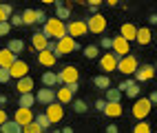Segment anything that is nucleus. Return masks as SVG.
Here are the masks:
<instances>
[{
	"instance_id": "nucleus-29",
	"label": "nucleus",
	"mask_w": 157,
	"mask_h": 133,
	"mask_svg": "<svg viewBox=\"0 0 157 133\" xmlns=\"http://www.w3.org/2000/svg\"><path fill=\"white\" fill-rule=\"evenodd\" d=\"M13 16L11 5H0V22H9V18Z\"/></svg>"
},
{
	"instance_id": "nucleus-52",
	"label": "nucleus",
	"mask_w": 157,
	"mask_h": 133,
	"mask_svg": "<svg viewBox=\"0 0 157 133\" xmlns=\"http://www.w3.org/2000/svg\"><path fill=\"white\" fill-rule=\"evenodd\" d=\"M51 133H62V131H60V129H53V131H51Z\"/></svg>"
},
{
	"instance_id": "nucleus-8",
	"label": "nucleus",
	"mask_w": 157,
	"mask_h": 133,
	"mask_svg": "<svg viewBox=\"0 0 157 133\" xmlns=\"http://www.w3.org/2000/svg\"><path fill=\"white\" fill-rule=\"evenodd\" d=\"M117 71H122L124 76H133L135 71H137V58H135L133 53L126 56V58H122L117 62Z\"/></svg>"
},
{
	"instance_id": "nucleus-15",
	"label": "nucleus",
	"mask_w": 157,
	"mask_h": 133,
	"mask_svg": "<svg viewBox=\"0 0 157 133\" xmlns=\"http://www.w3.org/2000/svg\"><path fill=\"white\" fill-rule=\"evenodd\" d=\"M56 60H58V56L53 53V51H49V49H44V51H40V53H38V62L42 65V67H47V69L53 67Z\"/></svg>"
},
{
	"instance_id": "nucleus-19",
	"label": "nucleus",
	"mask_w": 157,
	"mask_h": 133,
	"mask_svg": "<svg viewBox=\"0 0 157 133\" xmlns=\"http://www.w3.org/2000/svg\"><path fill=\"white\" fill-rule=\"evenodd\" d=\"M120 36H122L124 40H128V42H133V40H137V27H135V25H131V22L122 25V29H120Z\"/></svg>"
},
{
	"instance_id": "nucleus-17",
	"label": "nucleus",
	"mask_w": 157,
	"mask_h": 133,
	"mask_svg": "<svg viewBox=\"0 0 157 133\" xmlns=\"http://www.w3.org/2000/svg\"><path fill=\"white\" fill-rule=\"evenodd\" d=\"M16 60H18V58H16L7 47H5V49H0V69H11Z\"/></svg>"
},
{
	"instance_id": "nucleus-30",
	"label": "nucleus",
	"mask_w": 157,
	"mask_h": 133,
	"mask_svg": "<svg viewBox=\"0 0 157 133\" xmlns=\"http://www.w3.org/2000/svg\"><path fill=\"white\" fill-rule=\"evenodd\" d=\"M56 18L62 20V22H64L67 18H71V9H69V5H64V7H56Z\"/></svg>"
},
{
	"instance_id": "nucleus-46",
	"label": "nucleus",
	"mask_w": 157,
	"mask_h": 133,
	"mask_svg": "<svg viewBox=\"0 0 157 133\" xmlns=\"http://www.w3.org/2000/svg\"><path fill=\"white\" fill-rule=\"evenodd\" d=\"M67 89L71 91L73 96H75V93H78V89H80V84H78V82H73V84H67Z\"/></svg>"
},
{
	"instance_id": "nucleus-4",
	"label": "nucleus",
	"mask_w": 157,
	"mask_h": 133,
	"mask_svg": "<svg viewBox=\"0 0 157 133\" xmlns=\"http://www.w3.org/2000/svg\"><path fill=\"white\" fill-rule=\"evenodd\" d=\"M86 31H89L86 20H80V18L69 20V25H67V36H71V38H80V36H86Z\"/></svg>"
},
{
	"instance_id": "nucleus-48",
	"label": "nucleus",
	"mask_w": 157,
	"mask_h": 133,
	"mask_svg": "<svg viewBox=\"0 0 157 133\" xmlns=\"http://www.w3.org/2000/svg\"><path fill=\"white\" fill-rule=\"evenodd\" d=\"M148 100H151V104H157V91H153V93L148 96Z\"/></svg>"
},
{
	"instance_id": "nucleus-38",
	"label": "nucleus",
	"mask_w": 157,
	"mask_h": 133,
	"mask_svg": "<svg viewBox=\"0 0 157 133\" xmlns=\"http://www.w3.org/2000/svg\"><path fill=\"white\" fill-rule=\"evenodd\" d=\"M133 84H137V82H135V78H126L124 82H120V93H122V91H128Z\"/></svg>"
},
{
	"instance_id": "nucleus-42",
	"label": "nucleus",
	"mask_w": 157,
	"mask_h": 133,
	"mask_svg": "<svg viewBox=\"0 0 157 133\" xmlns=\"http://www.w3.org/2000/svg\"><path fill=\"white\" fill-rule=\"evenodd\" d=\"M100 47H102V49H113V38H106V36H104L102 42H100Z\"/></svg>"
},
{
	"instance_id": "nucleus-3",
	"label": "nucleus",
	"mask_w": 157,
	"mask_h": 133,
	"mask_svg": "<svg viewBox=\"0 0 157 133\" xmlns=\"http://www.w3.org/2000/svg\"><path fill=\"white\" fill-rule=\"evenodd\" d=\"M78 49V40L71 38V36H64L62 40L56 42V56H67V53H73Z\"/></svg>"
},
{
	"instance_id": "nucleus-34",
	"label": "nucleus",
	"mask_w": 157,
	"mask_h": 133,
	"mask_svg": "<svg viewBox=\"0 0 157 133\" xmlns=\"http://www.w3.org/2000/svg\"><path fill=\"white\" fill-rule=\"evenodd\" d=\"M122 93H120V89H109L106 91V102H120Z\"/></svg>"
},
{
	"instance_id": "nucleus-44",
	"label": "nucleus",
	"mask_w": 157,
	"mask_h": 133,
	"mask_svg": "<svg viewBox=\"0 0 157 133\" xmlns=\"http://www.w3.org/2000/svg\"><path fill=\"white\" fill-rule=\"evenodd\" d=\"M95 109L104 113V109H106V100H95Z\"/></svg>"
},
{
	"instance_id": "nucleus-45",
	"label": "nucleus",
	"mask_w": 157,
	"mask_h": 133,
	"mask_svg": "<svg viewBox=\"0 0 157 133\" xmlns=\"http://www.w3.org/2000/svg\"><path fill=\"white\" fill-rule=\"evenodd\" d=\"M5 122H9V118H7V111H5V109H0V127H2Z\"/></svg>"
},
{
	"instance_id": "nucleus-21",
	"label": "nucleus",
	"mask_w": 157,
	"mask_h": 133,
	"mask_svg": "<svg viewBox=\"0 0 157 133\" xmlns=\"http://www.w3.org/2000/svg\"><path fill=\"white\" fill-rule=\"evenodd\" d=\"M104 115H106V118H120L122 115V104H120V102H106Z\"/></svg>"
},
{
	"instance_id": "nucleus-27",
	"label": "nucleus",
	"mask_w": 157,
	"mask_h": 133,
	"mask_svg": "<svg viewBox=\"0 0 157 133\" xmlns=\"http://www.w3.org/2000/svg\"><path fill=\"white\" fill-rule=\"evenodd\" d=\"M33 102H36V96H33V93H25V96H20L18 107H22V109H31V107H33Z\"/></svg>"
},
{
	"instance_id": "nucleus-50",
	"label": "nucleus",
	"mask_w": 157,
	"mask_h": 133,
	"mask_svg": "<svg viewBox=\"0 0 157 133\" xmlns=\"http://www.w3.org/2000/svg\"><path fill=\"white\" fill-rule=\"evenodd\" d=\"M62 133H73V129H71V127H64V129H62Z\"/></svg>"
},
{
	"instance_id": "nucleus-18",
	"label": "nucleus",
	"mask_w": 157,
	"mask_h": 133,
	"mask_svg": "<svg viewBox=\"0 0 157 133\" xmlns=\"http://www.w3.org/2000/svg\"><path fill=\"white\" fill-rule=\"evenodd\" d=\"M16 89H18V93L20 96H25V93H33V78L27 76L22 80H18L16 82Z\"/></svg>"
},
{
	"instance_id": "nucleus-13",
	"label": "nucleus",
	"mask_w": 157,
	"mask_h": 133,
	"mask_svg": "<svg viewBox=\"0 0 157 133\" xmlns=\"http://www.w3.org/2000/svg\"><path fill=\"white\" fill-rule=\"evenodd\" d=\"M117 56L115 53H104L102 58H100V69L102 71H117Z\"/></svg>"
},
{
	"instance_id": "nucleus-6",
	"label": "nucleus",
	"mask_w": 157,
	"mask_h": 133,
	"mask_svg": "<svg viewBox=\"0 0 157 133\" xmlns=\"http://www.w3.org/2000/svg\"><path fill=\"white\" fill-rule=\"evenodd\" d=\"M113 53L117 56V60L131 56V42H128V40H124L122 36H115L113 38Z\"/></svg>"
},
{
	"instance_id": "nucleus-10",
	"label": "nucleus",
	"mask_w": 157,
	"mask_h": 133,
	"mask_svg": "<svg viewBox=\"0 0 157 133\" xmlns=\"http://www.w3.org/2000/svg\"><path fill=\"white\" fill-rule=\"evenodd\" d=\"M153 76H155V67L153 65H142V67H137V71H135V82H148V80H153Z\"/></svg>"
},
{
	"instance_id": "nucleus-23",
	"label": "nucleus",
	"mask_w": 157,
	"mask_h": 133,
	"mask_svg": "<svg viewBox=\"0 0 157 133\" xmlns=\"http://www.w3.org/2000/svg\"><path fill=\"white\" fill-rule=\"evenodd\" d=\"M93 84H95L98 89H102V91H109V87H111V78H109L106 73L95 76V78H93Z\"/></svg>"
},
{
	"instance_id": "nucleus-24",
	"label": "nucleus",
	"mask_w": 157,
	"mask_h": 133,
	"mask_svg": "<svg viewBox=\"0 0 157 133\" xmlns=\"http://www.w3.org/2000/svg\"><path fill=\"white\" fill-rule=\"evenodd\" d=\"M42 84H44L47 89L56 87V84H58V73H53V71H44V73H42Z\"/></svg>"
},
{
	"instance_id": "nucleus-2",
	"label": "nucleus",
	"mask_w": 157,
	"mask_h": 133,
	"mask_svg": "<svg viewBox=\"0 0 157 133\" xmlns=\"http://www.w3.org/2000/svg\"><path fill=\"white\" fill-rule=\"evenodd\" d=\"M151 100L148 98H140V100H135V104H133V109H131V113H133V118H137L140 122L151 113Z\"/></svg>"
},
{
	"instance_id": "nucleus-49",
	"label": "nucleus",
	"mask_w": 157,
	"mask_h": 133,
	"mask_svg": "<svg viewBox=\"0 0 157 133\" xmlns=\"http://www.w3.org/2000/svg\"><path fill=\"white\" fill-rule=\"evenodd\" d=\"M148 22H151V25H157V14H151V16H148Z\"/></svg>"
},
{
	"instance_id": "nucleus-16",
	"label": "nucleus",
	"mask_w": 157,
	"mask_h": 133,
	"mask_svg": "<svg viewBox=\"0 0 157 133\" xmlns=\"http://www.w3.org/2000/svg\"><path fill=\"white\" fill-rule=\"evenodd\" d=\"M31 47H33L38 53H40V51H44V49L49 47V38H44V33H42V31H38V33L31 36Z\"/></svg>"
},
{
	"instance_id": "nucleus-41",
	"label": "nucleus",
	"mask_w": 157,
	"mask_h": 133,
	"mask_svg": "<svg viewBox=\"0 0 157 133\" xmlns=\"http://www.w3.org/2000/svg\"><path fill=\"white\" fill-rule=\"evenodd\" d=\"M47 20H49V18L44 16V11H42V9H36V22H42V25H44Z\"/></svg>"
},
{
	"instance_id": "nucleus-7",
	"label": "nucleus",
	"mask_w": 157,
	"mask_h": 133,
	"mask_svg": "<svg viewBox=\"0 0 157 133\" xmlns=\"http://www.w3.org/2000/svg\"><path fill=\"white\" fill-rule=\"evenodd\" d=\"M86 27L91 33H104L106 31V18L102 14H95V16H89L86 18Z\"/></svg>"
},
{
	"instance_id": "nucleus-37",
	"label": "nucleus",
	"mask_w": 157,
	"mask_h": 133,
	"mask_svg": "<svg viewBox=\"0 0 157 133\" xmlns=\"http://www.w3.org/2000/svg\"><path fill=\"white\" fill-rule=\"evenodd\" d=\"M73 111H75V113H84V111H86V104H84V102H82V100H73Z\"/></svg>"
},
{
	"instance_id": "nucleus-12",
	"label": "nucleus",
	"mask_w": 157,
	"mask_h": 133,
	"mask_svg": "<svg viewBox=\"0 0 157 133\" xmlns=\"http://www.w3.org/2000/svg\"><path fill=\"white\" fill-rule=\"evenodd\" d=\"M9 71H11V78H16V80H22V78H27L29 76V65L25 62V60H16V62H13V67L11 69H9Z\"/></svg>"
},
{
	"instance_id": "nucleus-9",
	"label": "nucleus",
	"mask_w": 157,
	"mask_h": 133,
	"mask_svg": "<svg viewBox=\"0 0 157 133\" xmlns=\"http://www.w3.org/2000/svg\"><path fill=\"white\" fill-rule=\"evenodd\" d=\"M33 120H36V115H33V111H31V109H22V107H18V109H16L13 122H18L20 127H27V124H31Z\"/></svg>"
},
{
	"instance_id": "nucleus-14",
	"label": "nucleus",
	"mask_w": 157,
	"mask_h": 133,
	"mask_svg": "<svg viewBox=\"0 0 157 133\" xmlns=\"http://www.w3.org/2000/svg\"><path fill=\"white\" fill-rule=\"evenodd\" d=\"M36 102H40V104H44V107H49V104H53L56 102V91L53 89H40L38 93H36Z\"/></svg>"
},
{
	"instance_id": "nucleus-28",
	"label": "nucleus",
	"mask_w": 157,
	"mask_h": 133,
	"mask_svg": "<svg viewBox=\"0 0 157 133\" xmlns=\"http://www.w3.org/2000/svg\"><path fill=\"white\" fill-rule=\"evenodd\" d=\"M36 124H38L40 129H42V131H47V129L53 127V122H51V120L47 118V113H38V115H36Z\"/></svg>"
},
{
	"instance_id": "nucleus-32",
	"label": "nucleus",
	"mask_w": 157,
	"mask_h": 133,
	"mask_svg": "<svg viewBox=\"0 0 157 133\" xmlns=\"http://www.w3.org/2000/svg\"><path fill=\"white\" fill-rule=\"evenodd\" d=\"M84 56H86L89 60H95V58L100 56V47H98V45H89V47L84 49Z\"/></svg>"
},
{
	"instance_id": "nucleus-40",
	"label": "nucleus",
	"mask_w": 157,
	"mask_h": 133,
	"mask_svg": "<svg viewBox=\"0 0 157 133\" xmlns=\"http://www.w3.org/2000/svg\"><path fill=\"white\" fill-rule=\"evenodd\" d=\"M126 96L128 98H135V100H137V96H140V84H133L128 91H126Z\"/></svg>"
},
{
	"instance_id": "nucleus-26",
	"label": "nucleus",
	"mask_w": 157,
	"mask_h": 133,
	"mask_svg": "<svg viewBox=\"0 0 157 133\" xmlns=\"http://www.w3.org/2000/svg\"><path fill=\"white\" fill-rule=\"evenodd\" d=\"M7 49L11 51L13 56H18V53H22V49H25V40H20V38H16V40H9V45H7Z\"/></svg>"
},
{
	"instance_id": "nucleus-33",
	"label": "nucleus",
	"mask_w": 157,
	"mask_h": 133,
	"mask_svg": "<svg viewBox=\"0 0 157 133\" xmlns=\"http://www.w3.org/2000/svg\"><path fill=\"white\" fill-rule=\"evenodd\" d=\"M133 133H151V124L146 120H142V122H137V124L133 127Z\"/></svg>"
},
{
	"instance_id": "nucleus-35",
	"label": "nucleus",
	"mask_w": 157,
	"mask_h": 133,
	"mask_svg": "<svg viewBox=\"0 0 157 133\" xmlns=\"http://www.w3.org/2000/svg\"><path fill=\"white\" fill-rule=\"evenodd\" d=\"M22 133H42V129H40V127L36 124V120H33V122H31V124L22 127Z\"/></svg>"
},
{
	"instance_id": "nucleus-39",
	"label": "nucleus",
	"mask_w": 157,
	"mask_h": 133,
	"mask_svg": "<svg viewBox=\"0 0 157 133\" xmlns=\"http://www.w3.org/2000/svg\"><path fill=\"white\" fill-rule=\"evenodd\" d=\"M11 80V71L9 69H0V84H7Z\"/></svg>"
},
{
	"instance_id": "nucleus-1",
	"label": "nucleus",
	"mask_w": 157,
	"mask_h": 133,
	"mask_svg": "<svg viewBox=\"0 0 157 133\" xmlns=\"http://www.w3.org/2000/svg\"><path fill=\"white\" fill-rule=\"evenodd\" d=\"M42 33H44V38L58 42V40H62V38L67 36V22H62V20H58L53 16V18H49L47 22L42 25Z\"/></svg>"
},
{
	"instance_id": "nucleus-31",
	"label": "nucleus",
	"mask_w": 157,
	"mask_h": 133,
	"mask_svg": "<svg viewBox=\"0 0 157 133\" xmlns=\"http://www.w3.org/2000/svg\"><path fill=\"white\" fill-rule=\"evenodd\" d=\"M22 22L25 25H33L36 22V9H25L22 11Z\"/></svg>"
},
{
	"instance_id": "nucleus-20",
	"label": "nucleus",
	"mask_w": 157,
	"mask_h": 133,
	"mask_svg": "<svg viewBox=\"0 0 157 133\" xmlns=\"http://www.w3.org/2000/svg\"><path fill=\"white\" fill-rule=\"evenodd\" d=\"M56 102H60L62 107H64V104H73V93L67 87H62V89L56 91Z\"/></svg>"
},
{
	"instance_id": "nucleus-36",
	"label": "nucleus",
	"mask_w": 157,
	"mask_h": 133,
	"mask_svg": "<svg viewBox=\"0 0 157 133\" xmlns=\"http://www.w3.org/2000/svg\"><path fill=\"white\" fill-rule=\"evenodd\" d=\"M9 25L11 27H22L25 22H22V14H13L11 18H9Z\"/></svg>"
},
{
	"instance_id": "nucleus-22",
	"label": "nucleus",
	"mask_w": 157,
	"mask_h": 133,
	"mask_svg": "<svg viewBox=\"0 0 157 133\" xmlns=\"http://www.w3.org/2000/svg\"><path fill=\"white\" fill-rule=\"evenodd\" d=\"M151 40H153V31H151L148 27H140L137 29V45L144 47V45H148Z\"/></svg>"
},
{
	"instance_id": "nucleus-5",
	"label": "nucleus",
	"mask_w": 157,
	"mask_h": 133,
	"mask_svg": "<svg viewBox=\"0 0 157 133\" xmlns=\"http://www.w3.org/2000/svg\"><path fill=\"white\" fill-rule=\"evenodd\" d=\"M78 78H80V73L75 67H64L62 71H58V84H62V87L78 82Z\"/></svg>"
},
{
	"instance_id": "nucleus-43",
	"label": "nucleus",
	"mask_w": 157,
	"mask_h": 133,
	"mask_svg": "<svg viewBox=\"0 0 157 133\" xmlns=\"http://www.w3.org/2000/svg\"><path fill=\"white\" fill-rule=\"evenodd\" d=\"M9 29H11V25H9V22H0V38L7 36V33H9Z\"/></svg>"
},
{
	"instance_id": "nucleus-25",
	"label": "nucleus",
	"mask_w": 157,
	"mask_h": 133,
	"mask_svg": "<svg viewBox=\"0 0 157 133\" xmlns=\"http://www.w3.org/2000/svg\"><path fill=\"white\" fill-rule=\"evenodd\" d=\"M0 133H22V127H20L18 122L9 120V122H5V124L0 127Z\"/></svg>"
},
{
	"instance_id": "nucleus-51",
	"label": "nucleus",
	"mask_w": 157,
	"mask_h": 133,
	"mask_svg": "<svg viewBox=\"0 0 157 133\" xmlns=\"http://www.w3.org/2000/svg\"><path fill=\"white\" fill-rule=\"evenodd\" d=\"M0 104H7V96H0Z\"/></svg>"
},
{
	"instance_id": "nucleus-47",
	"label": "nucleus",
	"mask_w": 157,
	"mask_h": 133,
	"mask_svg": "<svg viewBox=\"0 0 157 133\" xmlns=\"http://www.w3.org/2000/svg\"><path fill=\"white\" fill-rule=\"evenodd\" d=\"M106 133H120V129L115 127V124H109V127H106Z\"/></svg>"
},
{
	"instance_id": "nucleus-11",
	"label": "nucleus",
	"mask_w": 157,
	"mask_h": 133,
	"mask_svg": "<svg viewBox=\"0 0 157 133\" xmlns=\"http://www.w3.org/2000/svg\"><path fill=\"white\" fill-rule=\"evenodd\" d=\"M44 113H47V118L53 122V124H58V122L64 118V107H62L60 102H53V104H49V107H47Z\"/></svg>"
}]
</instances>
